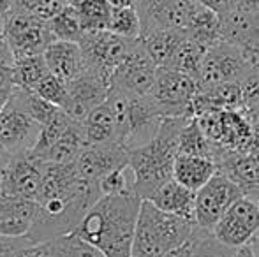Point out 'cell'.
Instances as JSON below:
<instances>
[{"label": "cell", "instance_id": "5b68a950", "mask_svg": "<svg viewBox=\"0 0 259 257\" xmlns=\"http://www.w3.org/2000/svg\"><path fill=\"white\" fill-rule=\"evenodd\" d=\"M41 134V124L35 122L27 104V90L14 86L9 100L0 113V146L13 155L30 151Z\"/></svg>", "mask_w": 259, "mask_h": 257}, {"label": "cell", "instance_id": "9a60e30c", "mask_svg": "<svg viewBox=\"0 0 259 257\" xmlns=\"http://www.w3.org/2000/svg\"><path fill=\"white\" fill-rule=\"evenodd\" d=\"M129 155L131 150L122 143L85 144L74 166L83 180L101 182L109 173L129 166Z\"/></svg>", "mask_w": 259, "mask_h": 257}, {"label": "cell", "instance_id": "ffe728a7", "mask_svg": "<svg viewBox=\"0 0 259 257\" xmlns=\"http://www.w3.org/2000/svg\"><path fill=\"white\" fill-rule=\"evenodd\" d=\"M37 212V201L6 197L0 204V234L21 238L27 236Z\"/></svg>", "mask_w": 259, "mask_h": 257}, {"label": "cell", "instance_id": "ac0fdd59", "mask_svg": "<svg viewBox=\"0 0 259 257\" xmlns=\"http://www.w3.org/2000/svg\"><path fill=\"white\" fill-rule=\"evenodd\" d=\"M219 173L231 178L247 197L259 199V146L250 151H226L217 162Z\"/></svg>", "mask_w": 259, "mask_h": 257}, {"label": "cell", "instance_id": "8d00e7d4", "mask_svg": "<svg viewBox=\"0 0 259 257\" xmlns=\"http://www.w3.org/2000/svg\"><path fill=\"white\" fill-rule=\"evenodd\" d=\"M242 86V108L245 111H254L259 108V64L250 69V72L240 81Z\"/></svg>", "mask_w": 259, "mask_h": 257}, {"label": "cell", "instance_id": "db71d44e", "mask_svg": "<svg viewBox=\"0 0 259 257\" xmlns=\"http://www.w3.org/2000/svg\"><path fill=\"white\" fill-rule=\"evenodd\" d=\"M257 146H259V144H257Z\"/></svg>", "mask_w": 259, "mask_h": 257}, {"label": "cell", "instance_id": "52a82bcc", "mask_svg": "<svg viewBox=\"0 0 259 257\" xmlns=\"http://www.w3.org/2000/svg\"><path fill=\"white\" fill-rule=\"evenodd\" d=\"M140 39H125L109 30L87 32L79 41L87 71L111 81V74Z\"/></svg>", "mask_w": 259, "mask_h": 257}, {"label": "cell", "instance_id": "7402d4cb", "mask_svg": "<svg viewBox=\"0 0 259 257\" xmlns=\"http://www.w3.org/2000/svg\"><path fill=\"white\" fill-rule=\"evenodd\" d=\"M219 173V166L215 161L201 155H185L178 153L175 161L173 178L185 185L187 189L198 192L205 187L211 178Z\"/></svg>", "mask_w": 259, "mask_h": 257}, {"label": "cell", "instance_id": "8fae6325", "mask_svg": "<svg viewBox=\"0 0 259 257\" xmlns=\"http://www.w3.org/2000/svg\"><path fill=\"white\" fill-rule=\"evenodd\" d=\"M157 69V64L148 55L140 39L111 74V90L131 97L152 95Z\"/></svg>", "mask_w": 259, "mask_h": 257}, {"label": "cell", "instance_id": "816d5d0a", "mask_svg": "<svg viewBox=\"0 0 259 257\" xmlns=\"http://www.w3.org/2000/svg\"><path fill=\"white\" fill-rule=\"evenodd\" d=\"M64 2H65V4H72L74 0H64Z\"/></svg>", "mask_w": 259, "mask_h": 257}, {"label": "cell", "instance_id": "d6a6232c", "mask_svg": "<svg viewBox=\"0 0 259 257\" xmlns=\"http://www.w3.org/2000/svg\"><path fill=\"white\" fill-rule=\"evenodd\" d=\"M32 92H35L39 97L46 99L48 102L55 104V106H60L62 110L67 104V83L58 79L52 72L48 76H45Z\"/></svg>", "mask_w": 259, "mask_h": 257}, {"label": "cell", "instance_id": "603a6c76", "mask_svg": "<svg viewBox=\"0 0 259 257\" xmlns=\"http://www.w3.org/2000/svg\"><path fill=\"white\" fill-rule=\"evenodd\" d=\"M81 127H83V134H85L87 144L118 143L116 113L109 97L83 120Z\"/></svg>", "mask_w": 259, "mask_h": 257}, {"label": "cell", "instance_id": "44dd1931", "mask_svg": "<svg viewBox=\"0 0 259 257\" xmlns=\"http://www.w3.org/2000/svg\"><path fill=\"white\" fill-rule=\"evenodd\" d=\"M157 208H160L162 212L173 213V215L184 217V219H194V210H196V190L187 189L185 185H182L180 182H177L175 178H171L169 182H166L164 185H160L154 194L150 195V199Z\"/></svg>", "mask_w": 259, "mask_h": 257}, {"label": "cell", "instance_id": "b9f144b4", "mask_svg": "<svg viewBox=\"0 0 259 257\" xmlns=\"http://www.w3.org/2000/svg\"><path fill=\"white\" fill-rule=\"evenodd\" d=\"M0 65H14V55L6 37L0 39Z\"/></svg>", "mask_w": 259, "mask_h": 257}, {"label": "cell", "instance_id": "7c38bea8", "mask_svg": "<svg viewBox=\"0 0 259 257\" xmlns=\"http://www.w3.org/2000/svg\"><path fill=\"white\" fill-rule=\"evenodd\" d=\"M243 190L222 173H217L205 187L196 192L194 219L201 229L213 231L215 224L224 217V213L243 197Z\"/></svg>", "mask_w": 259, "mask_h": 257}, {"label": "cell", "instance_id": "7dc6e473", "mask_svg": "<svg viewBox=\"0 0 259 257\" xmlns=\"http://www.w3.org/2000/svg\"><path fill=\"white\" fill-rule=\"evenodd\" d=\"M11 9H13V0H0V14L2 16H7Z\"/></svg>", "mask_w": 259, "mask_h": 257}, {"label": "cell", "instance_id": "277c9868", "mask_svg": "<svg viewBox=\"0 0 259 257\" xmlns=\"http://www.w3.org/2000/svg\"><path fill=\"white\" fill-rule=\"evenodd\" d=\"M198 229L196 220L162 212L143 199L133 241V257H164L180 247Z\"/></svg>", "mask_w": 259, "mask_h": 257}, {"label": "cell", "instance_id": "f6af8a7d", "mask_svg": "<svg viewBox=\"0 0 259 257\" xmlns=\"http://www.w3.org/2000/svg\"><path fill=\"white\" fill-rule=\"evenodd\" d=\"M233 257H256V252H254L252 245H243V247L236 248L235 250V255Z\"/></svg>", "mask_w": 259, "mask_h": 257}, {"label": "cell", "instance_id": "4fadbf2b", "mask_svg": "<svg viewBox=\"0 0 259 257\" xmlns=\"http://www.w3.org/2000/svg\"><path fill=\"white\" fill-rule=\"evenodd\" d=\"M211 233L221 243L231 248H240L243 245L252 243V240L259 233L257 201L247 195L240 197L215 224Z\"/></svg>", "mask_w": 259, "mask_h": 257}, {"label": "cell", "instance_id": "7a4b0ae2", "mask_svg": "<svg viewBox=\"0 0 259 257\" xmlns=\"http://www.w3.org/2000/svg\"><path fill=\"white\" fill-rule=\"evenodd\" d=\"M192 118V117H191ZM189 118H164L159 132L143 146L131 150L129 168L133 171V190L141 199L150 195L173 178L175 161L178 157L180 134Z\"/></svg>", "mask_w": 259, "mask_h": 257}, {"label": "cell", "instance_id": "7bdbcfd3", "mask_svg": "<svg viewBox=\"0 0 259 257\" xmlns=\"http://www.w3.org/2000/svg\"><path fill=\"white\" fill-rule=\"evenodd\" d=\"M11 161H13V153L7 151L4 146H0V183H2L4 176H6L7 169H9Z\"/></svg>", "mask_w": 259, "mask_h": 257}, {"label": "cell", "instance_id": "f5cc1de1", "mask_svg": "<svg viewBox=\"0 0 259 257\" xmlns=\"http://www.w3.org/2000/svg\"><path fill=\"white\" fill-rule=\"evenodd\" d=\"M257 208H259V199H257Z\"/></svg>", "mask_w": 259, "mask_h": 257}, {"label": "cell", "instance_id": "f35d334b", "mask_svg": "<svg viewBox=\"0 0 259 257\" xmlns=\"http://www.w3.org/2000/svg\"><path fill=\"white\" fill-rule=\"evenodd\" d=\"M198 231H199V226H198V229H196V233L192 234L185 243H182L180 247L167 252L164 257H194V247H196V238H198Z\"/></svg>", "mask_w": 259, "mask_h": 257}, {"label": "cell", "instance_id": "4316f807", "mask_svg": "<svg viewBox=\"0 0 259 257\" xmlns=\"http://www.w3.org/2000/svg\"><path fill=\"white\" fill-rule=\"evenodd\" d=\"M14 85L25 90H34L37 83L45 76L50 74V67L46 64L45 55L25 57V59L14 60L13 65Z\"/></svg>", "mask_w": 259, "mask_h": 257}, {"label": "cell", "instance_id": "9c48e42d", "mask_svg": "<svg viewBox=\"0 0 259 257\" xmlns=\"http://www.w3.org/2000/svg\"><path fill=\"white\" fill-rule=\"evenodd\" d=\"M252 67L254 64L247 59L242 49L226 41H219L206 49L198 78L199 88L242 81Z\"/></svg>", "mask_w": 259, "mask_h": 257}, {"label": "cell", "instance_id": "cb8c5ba5", "mask_svg": "<svg viewBox=\"0 0 259 257\" xmlns=\"http://www.w3.org/2000/svg\"><path fill=\"white\" fill-rule=\"evenodd\" d=\"M226 151L228 150L217 146V144L208 139V136L203 132L201 125H199L198 118L196 117L189 118L185 127L182 129L178 153L201 155V157H208V159H211V161L219 162L226 155Z\"/></svg>", "mask_w": 259, "mask_h": 257}, {"label": "cell", "instance_id": "ba28073f", "mask_svg": "<svg viewBox=\"0 0 259 257\" xmlns=\"http://www.w3.org/2000/svg\"><path fill=\"white\" fill-rule=\"evenodd\" d=\"M201 6V0H138L136 9L141 20V35L164 28L187 35Z\"/></svg>", "mask_w": 259, "mask_h": 257}, {"label": "cell", "instance_id": "f907efd6", "mask_svg": "<svg viewBox=\"0 0 259 257\" xmlns=\"http://www.w3.org/2000/svg\"><path fill=\"white\" fill-rule=\"evenodd\" d=\"M252 248H254V252H256V257H259V233L256 234V238L252 240Z\"/></svg>", "mask_w": 259, "mask_h": 257}, {"label": "cell", "instance_id": "1f68e13d", "mask_svg": "<svg viewBox=\"0 0 259 257\" xmlns=\"http://www.w3.org/2000/svg\"><path fill=\"white\" fill-rule=\"evenodd\" d=\"M67 4L64 0H13V9L20 13H27L39 20L50 21L60 13Z\"/></svg>", "mask_w": 259, "mask_h": 257}, {"label": "cell", "instance_id": "74e56055", "mask_svg": "<svg viewBox=\"0 0 259 257\" xmlns=\"http://www.w3.org/2000/svg\"><path fill=\"white\" fill-rule=\"evenodd\" d=\"M30 245H34V241L27 236L13 238L0 234V257H25Z\"/></svg>", "mask_w": 259, "mask_h": 257}, {"label": "cell", "instance_id": "3957f363", "mask_svg": "<svg viewBox=\"0 0 259 257\" xmlns=\"http://www.w3.org/2000/svg\"><path fill=\"white\" fill-rule=\"evenodd\" d=\"M103 195L99 182L81 180L79 187L72 194L37 201L35 219L27 238H30L34 243H42V241L74 233L87 212Z\"/></svg>", "mask_w": 259, "mask_h": 257}, {"label": "cell", "instance_id": "83f0119b", "mask_svg": "<svg viewBox=\"0 0 259 257\" xmlns=\"http://www.w3.org/2000/svg\"><path fill=\"white\" fill-rule=\"evenodd\" d=\"M206 49L208 48H205L203 44H199V42L194 41V39L185 37L167 67L177 69V71H182V72H185V74L198 79L199 71H201L203 59H205V55H206Z\"/></svg>", "mask_w": 259, "mask_h": 257}, {"label": "cell", "instance_id": "836d02e7", "mask_svg": "<svg viewBox=\"0 0 259 257\" xmlns=\"http://www.w3.org/2000/svg\"><path fill=\"white\" fill-rule=\"evenodd\" d=\"M236 248H231L228 245L221 243L213 233L205 231L199 227L198 238H196L194 257H233Z\"/></svg>", "mask_w": 259, "mask_h": 257}, {"label": "cell", "instance_id": "4dcf8cb0", "mask_svg": "<svg viewBox=\"0 0 259 257\" xmlns=\"http://www.w3.org/2000/svg\"><path fill=\"white\" fill-rule=\"evenodd\" d=\"M108 30L125 39H141V20L136 7H113Z\"/></svg>", "mask_w": 259, "mask_h": 257}, {"label": "cell", "instance_id": "ee69618b", "mask_svg": "<svg viewBox=\"0 0 259 257\" xmlns=\"http://www.w3.org/2000/svg\"><path fill=\"white\" fill-rule=\"evenodd\" d=\"M233 9L249 11V13H259V0H236Z\"/></svg>", "mask_w": 259, "mask_h": 257}, {"label": "cell", "instance_id": "6da1fadb", "mask_svg": "<svg viewBox=\"0 0 259 257\" xmlns=\"http://www.w3.org/2000/svg\"><path fill=\"white\" fill-rule=\"evenodd\" d=\"M143 199L134 190L106 194L87 212L74 233L108 257H133V241Z\"/></svg>", "mask_w": 259, "mask_h": 257}, {"label": "cell", "instance_id": "bcb514c9", "mask_svg": "<svg viewBox=\"0 0 259 257\" xmlns=\"http://www.w3.org/2000/svg\"><path fill=\"white\" fill-rule=\"evenodd\" d=\"M113 7H136L138 0H108Z\"/></svg>", "mask_w": 259, "mask_h": 257}, {"label": "cell", "instance_id": "484cf974", "mask_svg": "<svg viewBox=\"0 0 259 257\" xmlns=\"http://www.w3.org/2000/svg\"><path fill=\"white\" fill-rule=\"evenodd\" d=\"M71 6L78 13L85 32L108 30L113 13V6L108 0H74Z\"/></svg>", "mask_w": 259, "mask_h": 257}, {"label": "cell", "instance_id": "d6986e66", "mask_svg": "<svg viewBox=\"0 0 259 257\" xmlns=\"http://www.w3.org/2000/svg\"><path fill=\"white\" fill-rule=\"evenodd\" d=\"M45 59L50 67V72L65 83L72 81L87 71L79 42L53 41L46 48Z\"/></svg>", "mask_w": 259, "mask_h": 257}, {"label": "cell", "instance_id": "5bb4252c", "mask_svg": "<svg viewBox=\"0 0 259 257\" xmlns=\"http://www.w3.org/2000/svg\"><path fill=\"white\" fill-rule=\"evenodd\" d=\"M109 92H111L109 79L92 71H85L67 83V104L64 106V111L72 120L83 124V120L108 99Z\"/></svg>", "mask_w": 259, "mask_h": 257}, {"label": "cell", "instance_id": "d4e9b609", "mask_svg": "<svg viewBox=\"0 0 259 257\" xmlns=\"http://www.w3.org/2000/svg\"><path fill=\"white\" fill-rule=\"evenodd\" d=\"M185 37L187 35L184 32L164 28V30H154L141 35V42L157 67H167Z\"/></svg>", "mask_w": 259, "mask_h": 257}, {"label": "cell", "instance_id": "681fc988", "mask_svg": "<svg viewBox=\"0 0 259 257\" xmlns=\"http://www.w3.org/2000/svg\"><path fill=\"white\" fill-rule=\"evenodd\" d=\"M4 34H6V16L0 14V39L4 37Z\"/></svg>", "mask_w": 259, "mask_h": 257}, {"label": "cell", "instance_id": "f1b7e54d", "mask_svg": "<svg viewBox=\"0 0 259 257\" xmlns=\"http://www.w3.org/2000/svg\"><path fill=\"white\" fill-rule=\"evenodd\" d=\"M48 243L57 257H108L101 248L79 238L76 233L53 238Z\"/></svg>", "mask_w": 259, "mask_h": 257}, {"label": "cell", "instance_id": "60d3db41", "mask_svg": "<svg viewBox=\"0 0 259 257\" xmlns=\"http://www.w3.org/2000/svg\"><path fill=\"white\" fill-rule=\"evenodd\" d=\"M25 257H57L53 254L52 247H50L48 241H42V243H34L28 247V250L25 252Z\"/></svg>", "mask_w": 259, "mask_h": 257}, {"label": "cell", "instance_id": "d590c367", "mask_svg": "<svg viewBox=\"0 0 259 257\" xmlns=\"http://www.w3.org/2000/svg\"><path fill=\"white\" fill-rule=\"evenodd\" d=\"M27 104H28V110H30L32 117L35 118V122H39L42 125L50 124L57 115H60L62 108L60 106H55V104L48 102L46 99L39 97L35 92L32 90H27Z\"/></svg>", "mask_w": 259, "mask_h": 257}, {"label": "cell", "instance_id": "e0dca14e", "mask_svg": "<svg viewBox=\"0 0 259 257\" xmlns=\"http://www.w3.org/2000/svg\"><path fill=\"white\" fill-rule=\"evenodd\" d=\"M42 183V162L30 151L13 155V161L4 176L2 187L7 195L27 201H37Z\"/></svg>", "mask_w": 259, "mask_h": 257}, {"label": "cell", "instance_id": "f546056e", "mask_svg": "<svg viewBox=\"0 0 259 257\" xmlns=\"http://www.w3.org/2000/svg\"><path fill=\"white\" fill-rule=\"evenodd\" d=\"M48 23L57 41L79 42L83 39V35L87 34V32L83 30V25L78 18V13H76V9L71 4H67L53 20L48 21Z\"/></svg>", "mask_w": 259, "mask_h": 257}, {"label": "cell", "instance_id": "c3c4849f", "mask_svg": "<svg viewBox=\"0 0 259 257\" xmlns=\"http://www.w3.org/2000/svg\"><path fill=\"white\" fill-rule=\"evenodd\" d=\"M13 90H11V92H2V93H0V113H2L4 106H6L7 100H9V97H11V93H13Z\"/></svg>", "mask_w": 259, "mask_h": 257}, {"label": "cell", "instance_id": "30bf717a", "mask_svg": "<svg viewBox=\"0 0 259 257\" xmlns=\"http://www.w3.org/2000/svg\"><path fill=\"white\" fill-rule=\"evenodd\" d=\"M14 60L25 57L45 55L46 48L57 41L50 28V23L45 20L32 16L20 11H9L6 16V34Z\"/></svg>", "mask_w": 259, "mask_h": 257}, {"label": "cell", "instance_id": "2e32d148", "mask_svg": "<svg viewBox=\"0 0 259 257\" xmlns=\"http://www.w3.org/2000/svg\"><path fill=\"white\" fill-rule=\"evenodd\" d=\"M221 39L245 53L254 65L259 64V13L229 9L219 14Z\"/></svg>", "mask_w": 259, "mask_h": 257}, {"label": "cell", "instance_id": "e575fe53", "mask_svg": "<svg viewBox=\"0 0 259 257\" xmlns=\"http://www.w3.org/2000/svg\"><path fill=\"white\" fill-rule=\"evenodd\" d=\"M133 171H131L129 166L125 168H120L116 171L106 175L103 180L99 182L101 190L103 194H123L131 192L133 190Z\"/></svg>", "mask_w": 259, "mask_h": 257}, {"label": "cell", "instance_id": "8992f818", "mask_svg": "<svg viewBox=\"0 0 259 257\" xmlns=\"http://www.w3.org/2000/svg\"><path fill=\"white\" fill-rule=\"evenodd\" d=\"M199 92L196 78L177 69H157L155 86L152 97L159 104L164 118L194 117V99Z\"/></svg>", "mask_w": 259, "mask_h": 257}, {"label": "cell", "instance_id": "ab89813d", "mask_svg": "<svg viewBox=\"0 0 259 257\" xmlns=\"http://www.w3.org/2000/svg\"><path fill=\"white\" fill-rule=\"evenodd\" d=\"M14 74L11 65H0V93L11 92L14 88Z\"/></svg>", "mask_w": 259, "mask_h": 257}]
</instances>
